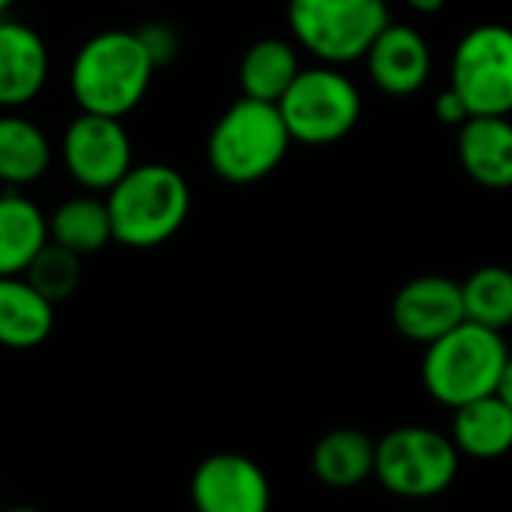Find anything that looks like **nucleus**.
<instances>
[{
	"mask_svg": "<svg viewBox=\"0 0 512 512\" xmlns=\"http://www.w3.org/2000/svg\"><path fill=\"white\" fill-rule=\"evenodd\" d=\"M459 162L486 189H512V120L468 117L459 126Z\"/></svg>",
	"mask_w": 512,
	"mask_h": 512,
	"instance_id": "14",
	"label": "nucleus"
},
{
	"mask_svg": "<svg viewBox=\"0 0 512 512\" xmlns=\"http://www.w3.org/2000/svg\"><path fill=\"white\" fill-rule=\"evenodd\" d=\"M294 144L279 105L237 99L210 129L207 165L225 183H258L270 177Z\"/></svg>",
	"mask_w": 512,
	"mask_h": 512,
	"instance_id": "3",
	"label": "nucleus"
},
{
	"mask_svg": "<svg viewBox=\"0 0 512 512\" xmlns=\"http://www.w3.org/2000/svg\"><path fill=\"white\" fill-rule=\"evenodd\" d=\"M435 114H438V120H444L450 126H462L468 120V108L462 105V99L450 87L435 99Z\"/></svg>",
	"mask_w": 512,
	"mask_h": 512,
	"instance_id": "25",
	"label": "nucleus"
},
{
	"mask_svg": "<svg viewBox=\"0 0 512 512\" xmlns=\"http://www.w3.org/2000/svg\"><path fill=\"white\" fill-rule=\"evenodd\" d=\"M60 159L66 174L84 192H111L132 171V138L117 117L87 114L69 120L60 138Z\"/></svg>",
	"mask_w": 512,
	"mask_h": 512,
	"instance_id": "9",
	"label": "nucleus"
},
{
	"mask_svg": "<svg viewBox=\"0 0 512 512\" xmlns=\"http://www.w3.org/2000/svg\"><path fill=\"white\" fill-rule=\"evenodd\" d=\"M54 330V303L24 276H0V345L9 351L39 348Z\"/></svg>",
	"mask_w": 512,
	"mask_h": 512,
	"instance_id": "17",
	"label": "nucleus"
},
{
	"mask_svg": "<svg viewBox=\"0 0 512 512\" xmlns=\"http://www.w3.org/2000/svg\"><path fill=\"white\" fill-rule=\"evenodd\" d=\"M105 204L120 246L156 249L186 225L192 189L174 165L144 162L132 165V171L105 195Z\"/></svg>",
	"mask_w": 512,
	"mask_h": 512,
	"instance_id": "2",
	"label": "nucleus"
},
{
	"mask_svg": "<svg viewBox=\"0 0 512 512\" xmlns=\"http://www.w3.org/2000/svg\"><path fill=\"white\" fill-rule=\"evenodd\" d=\"M54 147L45 129L15 111L0 114V183L6 189L33 186L48 174Z\"/></svg>",
	"mask_w": 512,
	"mask_h": 512,
	"instance_id": "16",
	"label": "nucleus"
},
{
	"mask_svg": "<svg viewBox=\"0 0 512 512\" xmlns=\"http://www.w3.org/2000/svg\"><path fill=\"white\" fill-rule=\"evenodd\" d=\"M135 33L141 36V42H144V48H147V54H150V60L156 66H165V63H171L177 57L180 39H177V33H174L171 24H165V21H147Z\"/></svg>",
	"mask_w": 512,
	"mask_h": 512,
	"instance_id": "24",
	"label": "nucleus"
},
{
	"mask_svg": "<svg viewBox=\"0 0 512 512\" xmlns=\"http://www.w3.org/2000/svg\"><path fill=\"white\" fill-rule=\"evenodd\" d=\"M507 360L510 351L498 330L462 321L456 330L426 345L423 384L435 402L456 411L474 399L492 396Z\"/></svg>",
	"mask_w": 512,
	"mask_h": 512,
	"instance_id": "4",
	"label": "nucleus"
},
{
	"mask_svg": "<svg viewBox=\"0 0 512 512\" xmlns=\"http://www.w3.org/2000/svg\"><path fill=\"white\" fill-rule=\"evenodd\" d=\"M48 237L81 258L102 252L114 240L108 204L90 192L60 201L48 216Z\"/></svg>",
	"mask_w": 512,
	"mask_h": 512,
	"instance_id": "20",
	"label": "nucleus"
},
{
	"mask_svg": "<svg viewBox=\"0 0 512 512\" xmlns=\"http://www.w3.org/2000/svg\"><path fill=\"white\" fill-rule=\"evenodd\" d=\"M495 396H498L501 402H507V405L512 408V354H510V360H507V366H504V372H501V381H498Z\"/></svg>",
	"mask_w": 512,
	"mask_h": 512,
	"instance_id": "26",
	"label": "nucleus"
},
{
	"mask_svg": "<svg viewBox=\"0 0 512 512\" xmlns=\"http://www.w3.org/2000/svg\"><path fill=\"white\" fill-rule=\"evenodd\" d=\"M48 243V216L42 207L21 195V189L0 192V276H24Z\"/></svg>",
	"mask_w": 512,
	"mask_h": 512,
	"instance_id": "15",
	"label": "nucleus"
},
{
	"mask_svg": "<svg viewBox=\"0 0 512 512\" xmlns=\"http://www.w3.org/2000/svg\"><path fill=\"white\" fill-rule=\"evenodd\" d=\"M300 69L303 66H300L294 42L267 36V39H258L246 48L240 69H237V78H240L243 96L279 105V99L288 93V87L294 84Z\"/></svg>",
	"mask_w": 512,
	"mask_h": 512,
	"instance_id": "18",
	"label": "nucleus"
},
{
	"mask_svg": "<svg viewBox=\"0 0 512 512\" xmlns=\"http://www.w3.org/2000/svg\"><path fill=\"white\" fill-rule=\"evenodd\" d=\"M279 111L297 144L327 147L354 132L363 114V96L339 66L321 63L300 69L279 99Z\"/></svg>",
	"mask_w": 512,
	"mask_h": 512,
	"instance_id": "6",
	"label": "nucleus"
},
{
	"mask_svg": "<svg viewBox=\"0 0 512 512\" xmlns=\"http://www.w3.org/2000/svg\"><path fill=\"white\" fill-rule=\"evenodd\" d=\"M453 444L471 459H498L512 450V408L495 393L456 408Z\"/></svg>",
	"mask_w": 512,
	"mask_h": 512,
	"instance_id": "19",
	"label": "nucleus"
},
{
	"mask_svg": "<svg viewBox=\"0 0 512 512\" xmlns=\"http://www.w3.org/2000/svg\"><path fill=\"white\" fill-rule=\"evenodd\" d=\"M387 24L390 3L384 0H288L294 42L327 66L366 60Z\"/></svg>",
	"mask_w": 512,
	"mask_h": 512,
	"instance_id": "5",
	"label": "nucleus"
},
{
	"mask_svg": "<svg viewBox=\"0 0 512 512\" xmlns=\"http://www.w3.org/2000/svg\"><path fill=\"white\" fill-rule=\"evenodd\" d=\"M12 3H15V0H0V18H6V12L12 9Z\"/></svg>",
	"mask_w": 512,
	"mask_h": 512,
	"instance_id": "28",
	"label": "nucleus"
},
{
	"mask_svg": "<svg viewBox=\"0 0 512 512\" xmlns=\"http://www.w3.org/2000/svg\"><path fill=\"white\" fill-rule=\"evenodd\" d=\"M198 512H270V480L258 462L240 453L207 456L189 483Z\"/></svg>",
	"mask_w": 512,
	"mask_h": 512,
	"instance_id": "10",
	"label": "nucleus"
},
{
	"mask_svg": "<svg viewBox=\"0 0 512 512\" xmlns=\"http://www.w3.org/2000/svg\"><path fill=\"white\" fill-rule=\"evenodd\" d=\"M462 321H468L462 282L447 276H417L393 297V324L411 342L432 345Z\"/></svg>",
	"mask_w": 512,
	"mask_h": 512,
	"instance_id": "11",
	"label": "nucleus"
},
{
	"mask_svg": "<svg viewBox=\"0 0 512 512\" xmlns=\"http://www.w3.org/2000/svg\"><path fill=\"white\" fill-rule=\"evenodd\" d=\"M51 54L39 30L24 21L0 18V108L30 105L48 84Z\"/></svg>",
	"mask_w": 512,
	"mask_h": 512,
	"instance_id": "13",
	"label": "nucleus"
},
{
	"mask_svg": "<svg viewBox=\"0 0 512 512\" xmlns=\"http://www.w3.org/2000/svg\"><path fill=\"white\" fill-rule=\"evenodd\" d=\"M24 279L45 297L51 300L54 306L69 300L78 285H81V255L57 246V243H48L36 258L33 264L27 267Z\"/></svg>",
	"mask_w": 512,
	"mask_h": 512,
	"instance_id": "23",
	"label": "nucleus"
},
{
	"mask_svg": "<svg viewBox=\"0 0 512 512\" xmlns=\"http://www.w3.org/2000/svg\"><path fill=\"white\" fill-rule=\"evenodd\" d=\"M375 87L387 96H414L432 75V51L420 30L390 21L366 54Z\"/></svg>",
	"mask_w": 512,
	"mask_h": 512,
	"instance_id": "12",
	"label": "nucleus"
},
{
	"mask_svg": "<svg viewBox=\"0 0 512 512\" xmlns=\"http://www.w3.org/2000/svg\"><path fill=\"white\" fill-rule=\"evenodd\" d=\"M153 72L156 63L135 30H99L72 57L69 93L78 111L123 120L144 102Z\"/></svg>",
	"mask_w": 512,
	"mask_h": 512,
	"instance_id": "1",
	"label": "nucleus"
},
{
	"mask_svg": "<svg viewBox=\"0 0 512 512\" xmlns=\"http://www.w3.org/2000/svg\"><path fill=\"white\" fill-rule=\"evenodd\" d=\"M414 12H423V15H435L447 6V0H405Z\"/></svg>",
	"mask_w": 512,
	"mask_h": 512,
	"instance_id": "27",
	"label": "nucleus"
},
{
	"mask_svg": "<svg viewBox=\"0 0 512 512\" xmlns=\"http://www.w3.org/2000/svg\"><path fill=\"white\" fill-rule=\"evenodd\" d=\"M465 318L504 333L512 324V270L486 264L462 282Z\"/></svg>",
	"mask_w": 512,
	"mask_h": 512,
	"instance_id": "22",
	"label": "nucleus"
},
{
	"mask_svg": "<svg viewBox=\"0 0 512 512\" xmlns=\"http://www.w3.org/2000/svg\"><path fill=\"white\" fill-rule=\"evenodd\" d=\"M384 3H393V0H384Z\"/></svg>",
	"mask_w": 512,
	"mask_h": 512,
	"instance_id": "30",
	"label": "nucleus"
},
{
	"mask_svg": "<svg viewBox=\"0 0 512 512\" xmlns=\"http://www.w3.org/2000/svg\"><path fill=\"white\" fill-rule=\"evenodd\" d=\"M459 456L462 453L453 438L426 426H402L378 441L375 477L387 492L423 501L453 486L459 474Z\"/></svg>",
	"mask_w": 512,
	"mask_h": 512,
	"instance_id": "7",
	"label": "nucleus"
},
{
	"mask_svg": "<svg viewBox=\"0 0 512 512\" xmlns=\"http://www.w3.org/2000/svg\"><path fill=\"white\" fill-rule=\"evenodd\" d=\"M450 90L468 108V117L512 114V27L477 24L453 51Z\"/></svg>",
	"mask_w": 512,
	"mask_h": 512,
	"instance_id": "8",
	"label": "nucleus"
},
{
	"mask_svg": "<svg viewBox=\"0 0 512 512\" xmlns=\"http://www.w3.org/2000/svg\"><path fill=\"white\" fill-rule=\"evenodd\" d=\"M3 512H45V510H39V507H9V510H3Z\"/></svg>",
	"mask_w": 512,
	"mask_h": 512,
	"instance_id": "29",
	"label": "nucleus"
},
{
	"mask_svg": "<svg viewBox=\"0 0 512 512\" xmlns=\"http://www.w3.org/2000/svg\"><path fill=\"white\" fill-rule=\"evenodd\" d=\"M375 441L357 429H336L312 450V471L330 489H354L375 474Z\"/></svg>",
	"mask_w": 512,
	"mask_h": 512,
	"instance_id": "21",
	"label": "nucleus"
}]
</instances>
